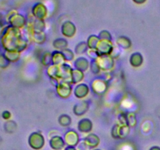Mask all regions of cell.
Instances as JSON below:
<instances>
[{"label": "cell", "instance_id": "cell-1", "mask_svg": "<svg viewBox=\"0 0 160 150\" xmlns=\"http://www.w3.org/2000/svg\"><path fill=\"white\" fill-rule=\"evenodd\" d=\"M29 146L34 150H41L45 144V139L41 131H34L28 138Z\"/></svg>", "mask_w": 160, "mask_h": 150}, {"label": "cell", "instance_id": "cell-5", "mask_svg": "<svg viewBox=\"0 0 160 150\" xmlns=\"http://www.w3.org/2000/svg\"><path fill=\"white\" fill-rule=\"evenodd\" d=\"M96 60L101 70H103L105 72H109L113 69L114 58L110 55L98 56Z\"/></svg>", "mask_w": 160, "mask_h": 150}, {"label": "cell", "instance_id": "cell-22", "mask_svg": "<svg viewBox=\"0 0 160 150\" xmlns=\"http://www.w3.org/2000/svg\"><path fill=\"white\" fill-rule=\"evenodd\" d=\"M68 42L66 38H56L53 41L52 45L56 50H59V51H62V50L66 49V48H68Z\"/></svg>", "mask_w": 160, "mask_h": 150}, {"label": "cell", "instance_id": "cell-16", "mask_svg": "<svg viewBox=\"0 0 160 150\" xmlns=\"http://www.w3.org/2000/svg\"><path fill=\"white\" fill-rule=\"evenodd\" d=\"M61 67V78L62 81H67V82L71 83V73L73 68L69 65L68 63H64L60 66Z\"/></svg>", "mask_w": 160, "mask_h": 150}, {"label": "cell", "instance_id": "cell-38", "mask_svg": "<svg viewBox=\"0 0 160 150\" xmlns=\"http://www.w3.org/2000/svg\"><path fill=\"white\" fill-rule=\"evenodd\" d=\"M149 150H160V147L157 146V145H155V146L151 147L149 148Z\"/></svg>", "mask_w": 160, "mask_h": 150}, {"label": "cell", "instance_id": "cell-31", "mask_svg": "<svg viewBox=\"0 0 160 150\" xmlns=\"http://www.w3.org/2000/svg\"><path fill=\"white\" fill-rule=\"evenodd\" d=\"M90 69L91 71H92V73H93V74L98 75L100 73L101 69H100L99 66H98L96 59H92V61L90 62Z\"/></svg>", "mask_w": 160, "mask_h": 150}, {"label": "cell", "instance_id": "cell-17", "mask_svg": "<svg viewBox=\"0 0 160 150\" xmlns=\"http://www.w3.org/2000/svg\"><path fill=\"white\" fill-rule=\"evenodd\" d=\"M129 62L133 67H140L144 62V57L142 54L138 52H133L131 55L129 59Z\"/></svg>", "mask_w": 160, "mask_h": 150}, {"label": "cell", "instance_id": "cell-18", "mask_svg": "<svg viewBox=\"0 0 160 150\" xmlns=\"http://www.w3.org/2000/svg\"><path fill=\"white\" fill-rule=\"evenodd\" d=\"M47 75L49 78H58L61 80V67L60 66L54 65L52 64L51 66L48 67L46 70Z\"/></svg>", "mask_w": 160, "mask_h": 150}, {"label": "cell", "instance_id": "cell-23", "mask_svg": "<svg viewBox=\"0 0 160 150\" xmlns=\"http://www.w3.org/2000/svg\"><path fill=\"white\" fill-rule=\"evenodd\" d=\"M31 38L34 43L38 45H42L46 41V34L45 32H31Z\"/></svg>", "mask_w": 160, "mask_h": 150}, {"label": "cell", "instance_id": "cell-28", "mask_svg": "<svg viewBox=\"0 0 160 150\" xmlns=\"http://www.w3.org/2000/svg\"><path fill=\"white\" fill-rule=\"evenodd\" d=\"M41 62L45 67H49L52 64V52H45L42 56Z\"/></svg>", "mask_w": 160, "mask_h": 150}, {"label": "cell", "instance_id": "cell-10", "mask_svg": "<svg viewBox=\"0 0 160 150\" xmlns=\"http://www.w3.org/2000/svg\"><path fill=\"white\" fill-rule=\"evenodd\" d=\"M76 26L71 21H66L61 27V31L64 37L73 38L76 34Z\"/></svg>", "mask_w": 160, "mask_h": 150}, {"label": "cell", "instance_id": "cell-2", "mask_svg": "<svg viewBox=\"0 0 160 150\" xmlns=\"http://www.w3.org/2000/svg\"><path fill=\"white\" fill-rule=\"evenodd\" d=\"M130 128L128 125L114 124L111 129V136L114 139H125L129 135Z\"/></svg>", "mask_w": 160, "mask_h": 150}, {"label": "cell", "instance_id": "cell-25", "mask_svg": "<svg viewBox=\"0 0 160 150\" xmlns=\"http://www.w3.org/2000/svg\"><path fill=\"white\" fill-rule=\"evenodd\" d=\"M88 50V46L87 42H80L75 46L74 52L77 55H83L84 53H87Z\"/></svg>", "mask_w": 160, "mask_h": 150}, {"label": "cell", "instance_id": "cell-35", "mask_svg": "<svg viewBox=\"0 0 160 150\" xmlns=\"http://www.w3.org/2000/svg\"><path fill=\"white\" fill-rule=\"evenodd\" d=\"M76 148H77V150H89L90 149V148H89V147L86 145V143L84 142V140L81 141V142H79V144H78V145L76 146Z\"/></svg>", "mask_w": 160, "mask_h": 150}, {"label": "cell", "instance_id": "cell-29", "mask_svg": "<svg viewBox=\"0 0 160 150\" xmlns=\"http://www.w3.org/2000/svg\"><path fill=\"white\" fill-rule=\"evenodd\" d=\"M61 52H62V55L65 58L66 62H72L74 59V52L70 48H67L66 49L62 50Z\"/></svg>", "mask_w": 160, "mask_h": 150}, {"label": "cell", "instance_id": "cell-24", "mask_svg": "<svg viewBox=\"0 0 160 150\" xmlns=\"http://www.w3.org/2000/svg\"><path fill=\"white\" fill-rule=\"evenodd\" d=\"M58 122H59V124L61 127H63V128H67V127L70 126L72 123V119L71 117L68 114H61L60 116L58 118Z\"/></svg>", "mask_w": 160, "mask_h": 150}, {"label": "cell", "instance_id": "cell-9", "mask_svg": "<svg viewBox=\"0 0 160 150\" xmlns=\"http://www.w3.org/2000/svg\"><path fill=\"white\" fill-rule=\"evenodd\" d=\"M89 92H90V88L87 84H84V83H80V84H77L73 90L75 97L80 98V99H82V98L87 97L89 94Z\"/></svg>", "mask_w": 160, "mask_h": 150}, {"label": "cell", "instance_id": "cell-26", "mask_svg": "<svg viewBox=\"0 0 160 150\" xmlns=\"http://www.w3.org/2000/svg\"><path fill=\"white\" fill-rule=\"evenodd\" d=\"M100 41L98 35H95V34H92L88 38L87 44L88 48L90 49H96V47L98 45V42Z\"/></svg>", "mask_w": 160, "mask_h": 150}, {"label": "cell", "instance_id": "cell-8", "mask_svg": "<svg viewBox=\"0 0 160 150\" xmlns=\"http://www.w3.org/2000/svg\"><path fill=\"white\" fill-rule=\"evenodd\" d=\"M89 107H90L89 102L86 100H81L73 106V112L76 116L81 117V116L84 115L88 111Z\"/></svg>", "mask_w": 160, "mask_h": 150}, {"label": "cell", "instance_id": "cell-13", "mask_svg": "<svg viewBox=\"0 0 160 150\" xmlns=\"http://www.w3.org/2000/svg\"><path fill=\"white\" fill-rule=\"evenodd\" d=\"M83 140L86 143V145L89 147L90 149H95L100 144V138L96 134L89 133L86 137L84 138Z\"/></svg>", "mask_w": 160, "mask_h": 150}, {"label": "cell", "instance_id": "cell-6", "mask_svg": "<svg viewBox=\"0 0 160 150\" xmlns=\"http://www.w3.org/2000/svg\"><path fill=\"white\" fill-rule=\"evenodd\" d=\"M113 48L114 46L111 41L101 40L100 39L95 50L98 52V56H107V55H110L111 56L112 51H113Z\"/></svg>", "mask_w": 160, "mask_h": 150}, {"label": "cell", "instance_id": "cell-3", "mask_svg": "<svg viewBox=\"0 0 160 150\" xmlns=\"http://www.w3.org/2000/svg\"><path fill=\"white\" fill-rule=\"evenodd\" d=\"M108 81L103 78H97L92 80L91 88L94 93L97 95H102L108 89Z\"/></svg>", "mask_w": 160, "mask_h": 150}, {"label": "cell", "instance_id": "cell-19", "mask_svg": "<svg viewBox=\"0 0 160 150\" xmlns=\"http://www.w3.org/2000/svg\"><path fill=\"white\" fill-rule=\"evenodd\" d=\"M52 64H54V65L61 66L67 62L62 52L59 51V50L53 51L52 52Z\"/></svg>", "mask_w": 160, "mask_h": 150}, {"label": "cell", "instance_id": "cell-15", "mask_svg": "<svg viewBox=\"0 0 160 150\" xmlns=\"http://www.w3.org/2000/svg\"><path fill=\"white\" fill-rule=\"evenodd\" d=\"M73 66H74V69L81 70L82 72H85L90 67V62L87 58L84 57V56H80L75 59Z\"/></svg>", "mask_w": 160, "mask_h": 150}, {"label": "cell", "instance_id": "cell-4", "mask_svg": "<svg viewBox=\"0 0 160 150\" xmlns=\"http://www.w3.org/2000/svg\"><path fill=\"white\" fill-rule=\"evenodd\" d=\"M56 93L58 96L60 97L61 98H69L71 95L72 92H73V88H72V84L67 81H59V84L56 87Z\"/></svg>", "mask_w": 160, "mask_h": 150}, {"label": "cell", "instance_id": "cell-11", "mask_svg": "<svg viewBox=\"0 0 160 150\" xmlns=\"http://www.w3.org/2000/svg\"><path fill=\"white\" fill-rule=\"evenodd\" d=\"M78 129L80 132L89 134L93 129V123L89 118H83L78 121Z\"/></svg>", "mask_w": 160, "mask_h": 150}, {"label": "cell", "instance_id": "cell-32", "mask_svg": "<svg viewBox=\"0 0 160 150\" xmlns=\"http://www.w3.org/2000/svg\"><path fill=\"white\" fill-rule=\"evenodd\" d=\"M98 37H99V38L101 39V40H107L111 41V42H112V34L109 33V31H106V30L102 31L101 32L99 33V34H98Z\"/></svg>", "mask_w": 160, "mask_h": 150}, {"label": "cell", "instance_id": "cell-12", "mask_svg": "<svg viewBox=\"0 0 160 150\" xmlns=\"http://www.w3.org/2000/svg\"><path fill=\"white\" fill-rule=\"evenodd\" d=\"M49 145L53 150H62L65 148L66 142L60 135H54L49 139Z\"/></svg>", "mask_w": 160, "mask_h": 150}, {"label": "cell", "instance_id": "cell-34", "mask_svg": "<svg viewBox=\"0 0 160 150\" xmlns=\"http://www.w3.org/2000/svg\"><path fill=\"white\" fill-rule=\"evenodd\" d=\"M87 54L89 57L92 58V59H97L98 57V52H97V51L95 49H90V48H88V50L87 52Z\"/></svg>", "mask_w": 160, "mask_h": 150}, {"label": "cell", "instance_id": "cell-27", "mask_svg": "<svg viewBox=\"0 0 160 150\" xmlns=\"http://www.w3.org/2000/svg\"><path fill=\"white\" fill-rule=\"evenodd\" d=\"M45 28V25L43 20L36 19V20H34L32 25V31H34V32H44Z\"/></svg>", "mask_w": 160, "mask_h": 150}, {"label": "cell", "instance_id": "cell-39", "mask_svg": "<svg viewBox=\"0 0 160 150\" xmlns=\"http://www.w3.org/2000/svg\"><path fill=\"white\" fill-rule=\"evenodd\" d=\"M93 150H101V149H99V148H95V149H93Z\"/></svg>", "mask_w": 160, "mask_h": 150}, {"label": "cell", "instance_id": "cell-37", "mask_svg": "<svg viewBox=\"0 0 160 150\" xmlns=\"http://www.w3.org/2000/svg\"><path fill=\"white\" fill-rule=\"evenodd\" d=\"M133 1H134L135 3H137V4H142V3L145 2L146 0H133Z\"/></svg>", "mask_w": 160, "mask_h": 150}, {"label": "cell", "instance_id": "cell-36", "mask_svg": "<svg viewBox=\"0 0 160 150\" xmlns=\"http://www.w3.org/2000/svg\"><path fill=\"white\" fill-rule=\"evenodd\" d=\"M64 150H77L76 147L73 146H67L64 148Z\"/></svg>", "mask_w": 160, "mask_h": 150}, {"label": "cell", "instance_id": "cell-21", "mask_svg": "<svg viewBox=\"0 0 160 150\" xmlns=\"http://www.w3.org/2000/svg\"><path fill=\"white\" fill-rule=\"evenodd\" d=\"M84 78V72L78 70L77 69H73L71 73V84H78L83 81Z\"/></svg>", "mask_w": 160, "mask_h": 150}, {"label": "cell", "instance_id": "cell-7", "mask_svg": "<svg viewBox=\"0 0 160 150\" xmlns=\"http://www.w3.org/2000/svg\"><path fill=\"white\" fill-rule=\"evenodd\" d=\"M64 141L67 146L76 147L81 142L79 134L75 130L70 129L67 131L64 134Z\"/></svg>", "mask_w": 160, "mask_h": 150}, {"label": "cell", "instance_id": "cell-33", "mask_svg": "<svg viewBox=\"0 0 160 150\" xmlns=\"http://www.w3.org/2000/svg\"><path fill=\"white\" fill-rule=\"evenodd\" d=\"M118 121L120 124L128 125L127 113H124V112H120L118 116Z\"/></svg>", "mask_w": 160, "mask_h": 150}, {"label": "cell", "instance_id": "cell-14", "mask_svg": "<svg viewBox=\"0 0 160 150\" xmlns=\"http://www.w3.org/2000/svg\"><path fill=\"white\" fill-rule=\"evenodd\" d=\"M32 12L38 20H43L47 15V9L42 3H37L33 7Z\"/></svg>", "mask_w": 160, "mask_h": 150}, {"label": "cell", "instance_id": "cell-30", "mask_svg": "<svg viewBox=\"0 0 160 150\" xmlns=\"http://www.w3.org/2000/svg\"><path fill=\"white\" fill-rule=\"evenodd\" d=\"M127 117H128V123L130 128H134L137 125L138 120L136 117V114L134 112H128L127 113Z\"/></svg>", "mask_w": 160, "mask_h": 150}, {"label": "cell", "instance_id": "cell-20", "mask_svg": "<svg viewBox=\"0 0 160 150\" xmlns=\"http://www.w3.org/2000/svg\"><path fill=\"white\" fill-rule=\"evenodd\" d=\"M117 45L123 49H128L132 45L131 40L127 36H120L117 39Z\"/></svg>", "mask_w": 160, "mask_h": 150}]
</instances>
